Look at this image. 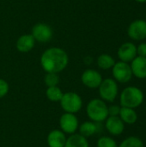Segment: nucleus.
I'll use <instances>...</instances> for the list:
<instances>
[{"label": "nucleus", "mask_w": 146, "mask_h": 147, "mask_svg": "<svg viewBox=\"0 0 146 147\" xmlns=\"http://www.w3.org/2000/svg\"><path fill=\"white\" fill-rule=\"evenodd\" d=\"M119 117L122 120L124 123H127V124H133L138 120V115L135 112L134 109L126 108V107L120 108Z\"/></svg>", "instance_id": "obj_18"}, {"label": "nucleus", "mask_w": 146, "mask_h": 147, "mask_svg": "<svg viewBox=\"0 0 146 147\" xmlns=\"http://www.w3.org/2000/svg\"><path fill=\"white\" fill-rule=\"evenodd\" d=\"M120 102L122 107L136 109L143 103L144 93L140 89L137 87H126L122 90L120 94Z\"/></svg>", "instance_id": "obj_3"}, {"label": "nucleus", "mask_w": 146, "mask_h": 147, "mask_svg": "<svg viewBox=\"0 0 146 147\" xmlns=\"http://www.w3.org/2000/svg\"><path fill=\"white\" fill-rule=\"evenodd\" d=\"M131 62L133 75L140 79L146 78V58L136 56Z\"/></svg>", "instance_id": "obj_13"}, {"label": "nucleus", "mask_w": 146, "mask_h": 147, "mask_svg": "<svg viewBox=\"0 0 146 147\" xmlns=\"http://www.w3.org/2000/svg\"><path fill=\"white\" fill-rule=\"evenodd\" d=\"M69 63L68 54L60 47H50L40 56V65L46 72L59 73Z\"/></svg>", "instance_id": "obj_1"}, {"label": "nucleus", "mask_w": 146, "mask_h": 147, "mask_svg": "<svg viewBox=\"0 0 146 147\" xmlns=\"http://www.w3.org/2000/svg\"><path fill=\"white\" fill-rule=\"evenodd\" d=\"M97 147H118L114 140L110 137H101L97 141Z\"/></svg>", "instance_id": "obj_23"}, {"label": "nucleus", "mask_w": 146, "mask_h": 147, "mask_svg": "<svg viewBox=\"0 0 146 147\" xmlns=\"http://www.w3.org/2000/svg\"><path fill=\"white\" fill-rule=\"evenodd\" d=\"M78 130L82 136L85 138L91 137L98 132V123L94 121H85L78 127Z\"/></svg>", "instance_id": "obj_17"}, {"label": "nucleus", "mask_w": 146, "mask_h": 147, "mask_svg": "<svg viewBox=\"0 0 146 147\" xmlns=\"http://www.w3.org/2000/svg\"><path fill=\"white\" fill-rule=\"evenodd\" d=\"M117 54L120 61L131 62L137 56V46L133 42L123 43L119 47Z\"/></svg>", "instance_id": "obj_11"}, {"label": "nucleus", "mask_w": 146, "mask_h": 147, "mask_svg": "<svg viewBox=\"0 0 146 147\" xmlns=\"http://www.w3.org/2000/svg\"><path fill=\"white\" fill-rule=\"evenodd\" d=\"M78 118L75 114L65 113L59 118V127L62 132L67 134H73L78 130Z\"/></svg>", "instance_id": "obj_7"}, {"label": "nucleus", "mask_w": 146, "mask_h": 147, "mask_svg": "<svg viewBox=\"0 0 146 147\" xmlns=\"http://www.w3.org/2000/svg\"><path fill=\"white\" fill-rule=\"evenodd\" d=\"M99 89V95L103 101L107 102H114L118 95V84L114 79L112 78H106L102 80Z\"/></svg>", "instance_id": "obj_5"}, {"label": "nucleus", "mask_w": 146, "mask_h": 147, "mask_svg": "<svg viewBox=\"0 0 146 147\" xmlns=\"http://www.w3.org/2000/svg\"><path fill=\"white\" fill-rule=\"evenodd\" d=\"M112 73L114 78L116 82L126 84L132 79L133 72L131 69V65L123 61L115 62L114 65L112 68Z\"/></svg>", "instance_id": "obj_6"}, {"label": "nucleus", "mask_w": 146, "mask_h": 147, "mask_svg": "<svg viewBox=\"0 0 146 147\" xmlns=\"http://www.w3.org/2000/svg\"><path fill=\"white\" fill-rule=\"evenodd\" d=\"M137 56H140V57H145V58H146L145 42L140 43V44L137 47Z\"/></svg>", "instance_id": "obj_26"}, {"label": "nucleus", "mask_w": 146, "mask_h": 147, "mask_svg": "<svg viewBox=\"0 0 146 147\" xmlns=\"http://www.w3.org/2000/svg\"><path fill=\"white\" fill-rule=\"evenodd\" d=\"M145 21H146V15H145Z\"/></svg>", "instance_id": "obj_28"}, {"label": "nucleus", "mask_w": 146, "mask_h": 147, "mask_svg": "<svg viewBox=\"0 0 146 147\" xmlns=\"http://www.w3.org/2000/svg\"><path fill=\"white\" fill-rule=\"evenodd\" d=\"M9 90V86L7 81H5L4 79L0 78V99L4 97Z\"/></svg>", "instance_id": "obj_24"}, {"label": "nucleus", "mask_w": 146, "mask_h": 147, "mask_svg": "<svg viewBox=\"0 0 146 147\" xmlns=\"http://www.w3.org/2000/svg\"><path fill=\"white\" fill-rule=\"evenodd\" d=\"M63 91L62 90L58 87V86H53V87H47L46 90V98L53 102H59L63 96Z\"/></svg>", "instance_id": "obj_20"}, {"label": "nucleus", "mask_w": 146, "mask_h": 147, "mask_svg": "<svg viewBox=\"0 0 146 147\" xmlns=\"http://www.w3.org/2000/svg\"><path fill=\"white\" fill-rule=\"evenodd\" d=\"M44 82L46 87H53V86H58L59 84V77L58 73H53V72H46L45 78H44Z\"/></svg>", "instance_id": "obj_22"}, {"label": "nucleus", "mask_w": 146, "mask_h": 147, "mask_svg": "<svg viewBox=\"0 0 146 147\" xmlns=\"http://www.w3.org/2000/svg\"><path fill=\"white\" fill-rule=\"evenodd\" d=\"M31 34L34 38L35 41L40 43H46L52 38L53 32L48 24L39 22L33 27Z\"/></svg>", "instance_id": "obj_8"}, {"label": "nucleus", "mask_w": 146, "mask_h": 147, "mask_svg": "<svg viewBox=\"0 0 146 147\" xmlns=\"http://www.w3.org/2000/svg\"><path fill=\"white\" fill-rule=\"evenodd\" d=\"M128 36L133 40H142L146 38V21L138 19L131 22L127 28Z\"/></svg>", "instance_id": "obj_9"}, {"label": "nucleus", "mask_w": 146, "mask_h": 147, "mask_svg": "<svg viewBox=\"0 0 146 147\" xmlns=\"http://www.w3.org/2000/svg\"><path fill=\"white\" fill-rule=\"evenodd\" d=\"M102 80L101 73L93 69H87L81 75V81L83 84L89 89H97Z\"/></svg>", "instance_id": "obj_10"}, {"label": "nucleus", "mask_w": 146, "mask_h": 147, "mask_svg": "<svg viewBox=\"0 0 146 147\" xmlns=\"http://www.w3.org/2000/svg\"><path fill=\"white\" fill-rule=\"evenodd\" d=\"M136 2H138V3H146V0H135Z\"/></svg>", "instance_id": "obj_27"}, {"label": "nucleus", "mask_w": 146, "mask_h": 147, "mask_svg": "<svg viewBox=\"0 0 146 147\" xmlns=\"http://www.w3.org/2000/svg\"><path fill=\"white\" fill-rule=\"evenodd\" d=\"M108 116H119L120 107H119L118 105H112L110 107H108Z\"/></svg>", "instance_id": "obj_25"}, {"label": "nucleus", "mask_w": 146, "mask_h": 147, "mask_svg": "<svg viewBox=\"0 0 146 147\" xmlns=\"http://www.w3.org/2000/svg\"><path fill=\"white\" fill-rule=\"evenodd\" d=\"M62 109L65 113L76 114L79 112L83 108L82 97L76 92L70 91L63 94L61 100L59 101Z\"/></svg>", "instance_id": "obj_4"}, {"label": "nucleus", "mask_w": 146, "mask_h": 147, "mask_svg": "<svg viewBox=\"0 0 146 147\" xmlns=\"http://www.w3.org/2000/svg\"><path fill=\"white\" fill-rule=\"evenodd\" d=\"M86 114L89 120L94 122L101 123L108 117V110L106 102L98 98L92 99L86 107Z\"/></svg>", "instance_id": "obj_2"}, {"label": "nucleus", "mask_w": 146, "mask_h": 147, "mask_svg": "<svg viewBox=\"0 0 146 147\" xmlns=\"http://www.w3.org/2000/svg\"><path fill=\"white\" fill-rule=\"evenodd\" d=\"M105 127L108 132L114 136L121 134L125 129V125L119 116H108L106 119Z\"/></svg>", "instance_id": "obj_12"}, {"label": "nucleus", "mask_w": 146, "mask_h": 147, "mask_svg": "<svg viewBox=\"0 0 146 147\" xmlns=\"http://www.w3.org/2000/svg\"><path fill=\"white\" fill-rule=\"evenodd\" d=\"M65 147H89V144L87 138L80 134H73L66 139Z\"/></svg>", "instance_id": "obj_16"}, {"label": "nucleus", "mask_w": 146, "mask_h": 147, "mask_svg": "<svg viewBox=\"0 0 146 147\" xmlns=\"http://www.w3.org/2000/svg\"><path fill=\"white\" fill-rule=\"evenodd\" d=\"M35 45V40L32 36V34H22L21 35L16 42H15V47L18 52L20 53H28L30 52Z\"/></svg>", "instance_id": "obj_15"}, {"label": "nucleus", "mask_w": 146, "mask_h": 147, "mask_svg": "<svg viewBox=\"0 0 146 147\" xmlns=\"http://www.w3.org/2000/svg\"><path fill=\"white\" fill-rule=\"evenodd\" d=\"M118 147H144L143 141L138 137H128Z\"/></svg>", "instance_id": "obj_21"}, {"label": "nucleus", "mask_w": 146, "mask_h": 147, "mask_svg": "<svg viewBox=\"0 0 146 147\" xmlns=\"http://www.w3.org/2000/svg\"><path fill=\"white\" fill-rule=\"evenodd\" d=\"M66 136L64 132L59 129L51 131L46 138V143L49 147H65Z\"/></svg>", "instance_id": "obj_14"}, {"label": "nucleus", "mask_w": 146, "mask_h": 147, "mask_svg": "<svg viewBox=\"0 0 146 147\" xmlns=\"http://www.w3.org/2000/svg\"><path fill=\"white\" fill-rule=\"evenodd\" d=\"M96 63L99 68L102 70H108L113 68V66L115 64V60L111 55L108 53H102L99 55V57L97 58Z\"/></svg>", "instance_id": "obj_19"}]
</instances>
